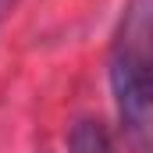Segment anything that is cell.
<instances>
[{
  "mask_svg": "<svg viewBox=\"0 0 153 153\" xmlns=\"http://www.w3.org/2000/svg\"><path fill=\"white\" fill-rule=\"evenodd\" d=\"M153 0H125L111 36L107 78L128 153L153 150Z\"/></svg>",
  "mask_w": 153,
  "mask_h": 153,
  "instance_id": "cell-1",
  "label": "cell"
},
{
  "mask_svg": "<svg viewBox=\"0 0 153 153\" xmlns=\"http://www.w3.org/2000/svg\"><path fill=\"white\" fill-rule=\"evenodd\" d=\"M18 4H22V0H0V25L14 14V7H18Z\"/></svg>",
  "mask_w": 153,
  "mask_h": 153,
  "instance_id": "cell-3",
  "label": "cell"
},
{
  "mask_svg": "<svg viewBox=\"0 0 153 153\" xmlns=\"http://www.w3.org/2000/svg\"><path fill=\"white\" fill-rule=\"evenodd\" d=\"M68 153H114L111 128L100 117H78L68 132Z\"/></svg>",
  "mask_w": 153,
  "mask_h": 153,
  "instance_id": "cell-2",
  "label": "cell"
}]
</instances>
